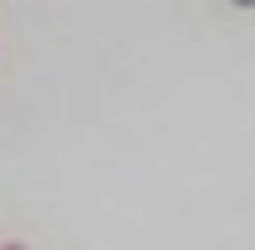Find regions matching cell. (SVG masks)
<instances>
[{
    "label": "cell",
    "instance_id": "obj_1",
    "mask_svg": "<svg viewBox=\"0 0 255 250\" xmlns=\"http://www.w3.org/2000/svg\"><path fill=\"white\" fill-rule=\"evenodd\" d=\"M10 250H16V245H10Z\"/></svg>",
    "mask_w": 255,
    "mask_h": 250
}]
</instances>
